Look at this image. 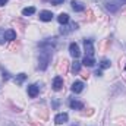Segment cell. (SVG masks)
<instances>
[{"mask_svg": "<svg viewBox=\"0 0 126 126\" xmlns=\"http://www.w3.org/2000/svg\"><path fill=\"white\" fill-rule=\"evenodd\" d=\"M50 57H51V51L43 50L40 53V57H38V69L46 70L47 66H48V63H50Z\"/></svg>", "mask_w": 126, "mask_h": 126, "instance_id": "6da1fadb", "label": "cell"}, {"mask_svg": "<svg viewBox=\"0 0 126 126\" xmlns=\"http://www.w3.org/2000/svg\"><path fill=\"white\" fill-rule=\"evenodd\" d=\"M123 3H126V0H104V6H106V9H107L109 12H111V13L117 12L119 7H120Z\"/></svg>", "mask_w": 126, "mask_h": 126, "instance_id": "7a4b0ae2", "label": "cell"}, {"mask_svg": "<svg viewBox=\"0 0 126 126\" xmlns=\"http://www.w3.org/2000/svg\"><path fill=\"white\" fill-rule=\"evenodd\" d=\"M84 47H85L87 56L93 57V56H94V44H93V40H90V38H85V40H84Z\"/></svg>", "mask_w": 126, "mask_h": 126, "instance_id": "3957f363", "label": "cell"}, {"mask_svg": "<svg viewBox=\"0 0 126 126\" xmlns=\"http://www.w3.org/2000/svg\"><path fill=\"white\" fill-rule=\"evenodd\" d=\"M69 51H70L72 57H75V59H78L81 56V50H79V46L76 43H70L69 44Z\"/></svg>", "mask_w": 126, "mask_h": 126, "instance_id": "277c9868", "label": "cell"}, {"mask_svg": "<svg viewBox=\"0 0 126 126\" xmlns=\"http://www.w3.org/2000/svg\"><path fill=\"white\" fill-rule=\"evenodd\" d=\"M67 119H69L67 113H59V114L54 117V123H56V125H63V123L67 122Z\"/></svg>", "mask_w": 126, "mask_h": 126, "instance_id": "5b68a950", "label": "cell"}, {"mask_svg": "<svg viewBox=\"0 0 126 126\" xmlns=\"http://www.w3.org/2000/svg\"><path fill=\"white\" fill-rule=\"evenodd\" d=\"M67 66H69V62H67L66 59H62V60L59 62V64H57V72L64 75V73L67 72Z\"/></svg>", "mask_w": 126, "mask_h": 126, "instance_id": "8992f818", "label": "cell"}, {"mask_svg": "<svg viewBox=\"0 0 126 126\" xmlns=\"http://www.w3.org/2000/svg\"><path fill=\"white\" fill-rule=\"evenodd\" d=\"M40 19L44 21V22H50L53 19V13L50 10H41L40 12Z\"/></svg>", "mask_w": 126, "mask_h": 126, "instance_id": "52a82bcc", "label": "cell"}, {"mask_svg": "<svg viewBox=\"0 0 126 126\" xmlns=\"http://www.w3.org/2000/svg\"><path fill=\"white\" fill-rule=\"evenodd\" d=\"M72 91H73L75 94L82 93V91H84V82H82V81H75V82L72 84Z\"/></svg>", "mask_w": 126, "mask_h": 126, "instance_id": "ba28073f", "label": "cell"}, {"mask_svg": "<svg viewBox=\"0 0 126 126\" xmlns=\"http://www.w3.org/2000/svg\"><path fill=\"white\" fill-rule=\"evenodd\" d=\"M63 87V78L62 76H56L53 79V90L54 91H60Z\"/></svg>", "mask_w": 126, "mask_h": 126, "instance_id": "9c48e42d", "label": "cell"}, {"mask_svg": "<svg viewBox=\"0 0 126 126\" xmlns=\"http://www.w3.org/2000/svg\"><path fill=\"white\" fill-rule=\"evenodd\" d=\"M3 38L7 40V41H15L16 40V32L13 30H7V31L3 32Z\"/></svg>", "mask_w": 126, "mask_h": 126, "instance_id": "30bf717a", "label": "cell"}, {"mask_svg": "<svg viewBox=\"0 0 126 126\" xmlns=\"http://www.w3.org/2000/svg\"><path fill=\"white\" fill-rule=\"evenodd\" d=\"M75 30H78V24H75V22H70L69 25H66V27H63L62 28V34H69V32L75 31Z\"/></svg>", "mask_w": 126, "mask_h": 126, "instance_id": "8fae6325", "label": "cell"}, {"mask_svg": "<svg viewBox=\"0 0 126 126\" xmlns=\"http://www.w3.org/2000/svg\"><path fill=\"white\" fill-rule=\"evenodd\" d=\"M72 9L75 10V12H84L85 10V6L81 3V1H78V0H72Z\"/></svg>", "mask_w": 126, "mask_h": 126, "instance_id": "7c38bea8", "label": "cell"}, {"mask_svg": "<svg viewBox=\"0 0 126 126\" xmlns=\"http://www.w3.org/2000/svg\"><path fill=\"white\" fill-rule=\"evenodd\" d=\"M69 106H70L72 110H82L84 109V104L81 101H78V100H70L69 101Z\"/></svg>", "mask_w": 126, "mask_h": 126, "instance_id": "4fadbf2b", "label": "cell"}, {"mask_svg": "<svg viewBox=\"0 0 126 126\" xmlns=\"http://www.w3.org/2000/svg\"><path fill=\"white\" fill-rule=\"evenodd\" d=\"M28 95L31 97V98H35L37 95H38V85H35V84H32L28 87Z\"/></svg>", "mask_w": 126, "mask_h": 126, "instance_id": "5bb4252c", "label": "cell"}, {"mask_svg": "<svg viewBox=\"0 0 126 126\" xmlns=\"http://www.w3.org/2000/svg\"><path fill=\"white\" fill-rule=\"evenodd\" d=\"M82 64H84V66L91 67V66H94V64H95V59H94V57H90V56H85V57H84V60H82Z\"/></svg>", "mask_w": 126, "mask_h": 126, "instance_id": "9a60e30c", "label": "cell"}, {"mask_svg": "<svg viewBox=\"0 0 126 126\" xmlns=\"http://www.w3.org/2000/svg\"><path fill=\"white\" fill-rule=\"evenodd\" d=\"M57 21H59V24H62V25L69 24V15H67V13H60V15L57 16Z\"/></svg>", "mask_w": 126, "mask_h": 126, "instance_id": "2e32d148", "label": "cell"}, {"mask_svg": "<svg viewBox=\"0 0 126 126\" xmlns=\"http://www.w3.org/2000/svg\"><path fill=\"white\" fill-rule=\"evenodd\" d=\"M79 70H81V62H78L75 59V62L72 63V72L73 73H79Z\"/></svg>", "mask_w": 126, "mask_h": 126, "instance_id": "e0dca14e", "label": "cell"}, {"mask_svg": "<svg viewBox=\"0 0 126 126\" xmlns=\"http://www.w3.org/2000/svg\"><path fill=\"white\" fill-rule=\"evenodd\" d=\"M34 13H35V7H25V9H24V10H22V15H24V16H28V15H34Z\"/></svg>", "mask_w": 126, "mask_h": 126, "instance_id": "ac0fdd59", "label": "cell"}, {"mask_svg": "<svg viewBox=\"0 0 126 126\" xmlns=\"http://www.w3.org/2000/svg\"><path fill=\"white\" fill-rule=\"evenodd\" d=\"M25 78H27V75H25V73H19V75L16 76V79H15V82H16L18 85H21V84H22V82L25 81Z\"/></svg>", "mask_w": 126, "mask_h": 126, "instance_id": "d6986e66", "label": "cell"}, {"mask_svg": "<svg viewBox=\"0 0 126 126\" xmlns=\"http://www.w3.org/2000/svg\"><path fill=\"white\" fill-rule=\"evenodd\" d=\"M100 67H101V69H107V67H110V60H107V59L101 60V64H100Z\"/></svg>", "mask_w": 126, "mask_h": 126, "instance_id": "ffe728a7", "label": "cell"}, {"mask_svg": "<svg viewBox=\"0 0 126 126\" xmlns=\"http://www.w3.org/2000/svg\"><path fill=\"white\" fill-rule=\"evenodd\" d=\"M15 48H19V43H16V40L13 41V44H12V47H10V50H15Z\"/></svg>", "mask_w": 126, "mask_h": 126, "instance_id": "44dd1931", "label": "cell"}, {"mask_svg": "<svg viewBox=\"0 0 126 126\" xmlns=\"http://www.w3.org/2000/svg\"><path fill=\"white\" fill-rule=\"evenodd\" d=\"M64 0H51V4H56V6H59V4H62Z\"/></svg>", "mask_w": 126, "mask_h": 126, "instance_id": "7402d4cb", "label": "cell"}, {"mask_svg": "<svg viewBox=\"0 0 126 126\" xmlns=\"http://www.w3.org/2000/svg\"><path fill=\"white\" fill-rule=\"evenodd\" d=\"M87 13H88V21H94V15H93V12H91V10H88Z\"/></svg>", "mask_w": 126, "mask_h": 126, "instance_id": "603a6c76", "label": "cell"}, {"mask_svg": "<svg viewBox=\"0 0 126 126\" xmlns=\"http://www.w3.org/2000/svg\"><path fill=\"white\" fill-rule=\"evenodd\" d=\"M7 1H9V0H0V6H4Z\"/></svg>", "mask_w": 126, "mask_h": 126, "instance_id": "cb8c5ba5", "label": "cell"}, {"mask_svg": "<svg viewBox=\"0 0 126 126\" xmlns=\"http://www.w3.org/2000/svg\"><path fill=\"white\" fill-rule=\"evenodd\" d=\"M95 75H97V76H101L103 73H101V70H97V72H95Z\"/></svg>", "mask_w": 126, "mask_h": 126, "instance_id": "d4e9b609", "label": "cell"}, {"mask_svg": "<svg viewBox=\"0 0 126 126\" xmlns=\"http://www.w3.org/2000/svg\"><path fill=\"white\" fill-rule=\"evenodd\" d=\"M125 70H126V66H125Z\"/></svg>", "mask_w": 126, "mask_h": 126, "instance_id": "484cf974", "label": "cell"}]
</instances>
